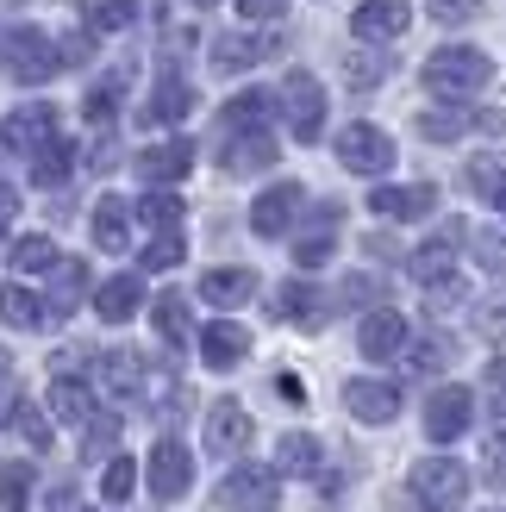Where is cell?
<instances>
[{
    "instance_id": "obj_52",
    "label": "cell",
    "mask_w": 506,
    "mask_h": 512,
    "mask_svg": "<svg viewBox=\"0 0 506 512\" xmlns=\"http://www.w3.org/2000/svg\"><path fill=\"white\" fill-rule=\"evenodd\" d=\"M94 57V38L88 32H69L63 44H57V63H88Z\"/></svg>"
},
{
    "instance_id": "obj_17",
    "label": "cell",
    "mask_w": 506,
    "mask_h": 512,
    "mask_svg": "<svg viewBox=\"0 0 506 512\" xmlns=\"http://www.w3.org/2000/svg\"><path fill=\"white\" fill-rule=\"evenodd\" d=\"M407 0H363V7H357V19H350V25H357V38L363 44H382V38H400V32H407Z\"/></svg>"
},
{
    "instance_id": "obj_36",
    "label": "cell",
    "mask_w": 506,
    "mask_h": 512,
    "mask_svg": "<svg viewBox=\"0 0 506 512\" xmlns=\"http://www.w3.org/2000/svg\"><path fill=\"white\" fill-rule=\"evenodd\" d=\"M400 363H407V375H432L450 363V338H419V344H400Z\"/></svg>"
},
{
    "instance_id": "obj_4",
    "label": "cell",
    "mask_w": 506,
    "mask_h": 512,
    "mask_svg": "<svg viewBox=\"0 0 506 512\" xmlns=\"http://www.w3.org/2000/svg\"><path fill=\"white\" fill-rule=\"evenodd\" d=\"M457 225L432 244V250H413V275H419V288H425V306H457L463 300V275L457 263H450V250H457Z\"/></svg>"
},
{
    "instance_id": "obj_39",
    "label": "cell",
    "mask_w": 506,
    "mask_h": 512,
    "mask_svg": "<svg viewBox=\"0 0 506 512\" xmlns=\"http://www.w3.org/2000/svg\"><path fill=\"white\" fill-rule=\"evenodd\" d=\"M138 219L157 225V232H182V194H144L138 200Z\"/></svg>"
},
{
    "instance_id": "obj_56",
    "label": "cell",
    "mask_w": 506,
    "mask_h": 512,
    "mask_svg": "<svg viewBox=\"0 0 506 512\" xmlns=\"http://www.w3.org/2000/svg\"><path fill=\"white\" fill-rule=\"evenodd\" d=\"M19 213V194L13 188H0V238H7V219Z\"/></svg>"
},
{
    "instance_id": "obj_2",
    "label": "cell",
    "mask_w": 506,
    "mask_h": 512,
    "mask_svg": "<svg viewBox=\"0 0 506 512\" xmlns=\"http://www.w3.org/2000/svg\"><path fill=\"white\" fill-rule=\"evenodd\" d=\"M275 113L288 119L294 144H319V132H325V88H319V75L294 69L282 82V94H275Z\"/></svg>"
},
{
    "instance_id": "obj_16",
    "label": "cell",
    "mask_w": 506,
    "mask_h": 512,
    "mask_svg": "<svg viewBox=\"0 0 506 512\" xmlns=\"http://www.w3.org/2000/svg\"><path fill=\"white\" fill-rule=\"evenodd\" d=\"M50 138H57V107H50V100H32V107H19L7 119V144L25 150V157H32L38 144H50Z\"/></svg>"
},
{
    "instance_id": "obj_14",
    "label": "cell",
    "mask_w": 506,
    "mask_h": 512,
    "mask_svg": "<svg viewBox=\"0 0 506 512\" xmlns=\"http://www.w3.org/2000/svg\"><path fill=\"white\" fill-rule=\"evenodd\" d=\"M269 313L282 319V325H300V331H313L325 313H332V300H325L313 281H282V294L269 300Z\"/></svg>"
},
{
    "instance_id": "obj_44",
    "label": "cell",
    "mask_w": 506,
    "mask_h": 512,
    "mask_svg": "<svg viewBox=\"0 0 506 512\" xmlns=\"http://www.w3.org/2000/svg\"><path fill=\"white\" fill-rule=\"evenodd\" d=\"M132 488H138V469H132V456H113V463H107V475H100V494H107L113 506H125V500H132Z\"/></svg>"
},
{
    "instance_id": "obj_53",
    "label": "cell",
    "mask_w": 506,
    "mask_h": 512,
    "mask_svg": "<svg viewBox=\"0 0 506 512\" xmlns=\"http://www.w3.org/2000/svg\"><path fill=\"white\" fill-rule=\"evenodd\" d=\"M238 13L257 25V19H282L288 13V0H238Z\"/></svg>"
},
{
    "instance_id": "obj_5",
    "label": "cell",
    "mask_w": 506,
    "mask_h": 512,
    "mask_svg": "<svg viewBox=\"0 0 506 512\" xmlns=\"http://www.w3.org/2000/svg\"><path fill=\"white\" fill-rule=\"evenodd\" d=\"M219 506H232V512H275V506H282V469L238 463L232 475L219 481Z\"/></svg>"
},
{
    "instance_id": "obj_23",
    "label": "cell",
    "mask_w": 506,
    "mask_h": 512,
    "mask_svg": "<svg viewBox=\"0 0 506 512\" xmlns=\"http://www.w3.org/2000/svg\"><path fill=\"white\" fill-rule=\"evenodd\" d=\"M225 132H269V119H275V94L269 88H250L238 100H225Z\"/></svg>"
},
{
    "instance_id": "obj_35",
    "label": "cell",
    "mask_w": 506,
    "mask_h": 512,
    "mask_svg": "<svg viewBox=\"0 0 506 512\" xmlns=\"http://www.w3.org/2000/svg\"><path fill=\"white\" fill-rule=\"evenodd\" d=\"M100 381H107V394H138V356L132 350H107L100 356Z\"/></svg>"
},
{
    "instance_id": "obj_33",
    "label": "cell",
    "mask_w": 506,
    "mask_h": 512,
    "mask_svg": "<svg viewBox=\"0 0 506 512\" xmlns=\"http://www.w3.org/2000/svg\"><path fill=\"white\" fill-rule=\"evenodd\" d=\"M463 175H469V188L482 194V200H494V207L506 200V157H500V150H488V157H475Z\"/></svg>"
},
{
    "instance_id": "obj_24",
    "label": "cell",
    "mask_w": 506,
    "mask_h": 512,
    "mask_svg": "<svg viewBox=\"0 0 506 512\" xmlns=\"http://www.w3.org/2000/svg\"><path fill=\"white\" fill-rule=\"evenodd\" d=\"M275 157V138L269 132H225V150H219V163L232 169V175H250V169H263Z\"/></svg>"
},
{
    "instance_id": "obj_13",
    "label": "cell",
    "mask_w": 506,
    "mask_h": 512,
    "mask_svg": "<svg viewBox=\"0 0 506 512\" xmlns=\"http://www.w3.org/2000/svg\"><path fill=\"white\" fill-rule=\"evenodd\" d=\"M400 344H407V319H400L394 306H375V313H363L357 350L369 356V363H388V356H400Z\"/></svg>"
},
{
    "instance_id": "obj_21",
    "label": "cell",
    "mask_w": 506,
    "mask_h": 512,
    "mask_svg": "<svg viewBox=\"0 0 506 512\" xmlns=\"http://www.w3.org/2000/svg\"><path fill=\"white\" fill-rule=\"evenodd\" d=\"M82 294H88V269L75 263V256H57V263H50V300H44V313H75V306H82Z\"/></svg>"
},
{
    "instance_id": "obj_22",
    "label": "cell",
    "mask_w": 506,
    "mask_h": 512,
    "mask_svg": "<svg viewBox=\"0 0 506 512\" xmlns=\"http://www.w3.org/2000/svg\"><path fill=\"white\" fill-rule=\"evenodd\" d=\"M138 306H144V281L138 275H113V281H100V294H94V313L107 325H125Z\"/></svg>"
},
{
    "instance_id": "obj_20",
    "label": "cell",
    "mask_w": 506,
    "mask_h": 512,
    "mask_svg": "<svg viewBox=\"0 0 506 512\" xmlns=\"http://www.w3.org/2000/svg\"><path fill=\"white\" fill-rule=\"evenodd\" d=\"M200 356H207V369H232V363L250 356V331L232 325V319H219V325L200 331Z\"/></svg>"
},
{
    "instance_id": "obj_29",
    "label": "cell",
    "mask_w": 506,
    "mask_h": 512,
    "mask_svg": "<svg viewBox=\"0 0 506 512\" xmlns=\"http://www.w3.org/2000/svg\"><path fill=\"white\" fill-rule=\"evenodd\" d=\"M200 294H207L213 306H244L250 294H257V269H213L207 281H200Z\"/></svg>"
},
{
    "instance_id": "obj_30",
    "label": "cell",
    "mask_w": 506,
    "mask_h": 512,
    "mask_svg": "<svg viewBox=\"0 0 506 512\" xmlns=\"http://www.w3.org/2000/svg\"><path fill=\"white\" fill-rule=\"evenodd\" d=\"M69 169H75V144L50 138V144L32 150V182H38V188H63V182H69Z\"/></svg>"
},
{
    "instance_id": "obj_3",
    "label": "cell",
    "mask_w": 506,
    "mask_h": 512,
    "mask_svg": "<svg viewBox=\"0 0 506 512\" xmlns=\"http://www.w3.org/2000/svg\"><path fill=\"white\" fill-rule=\"evenodd\" d=\"M0 63H7V75L13 82H25V88H38V82H50L63 63H57V44H50L38 25H13L7 32V44H0Z\"/></svg>"
},
{
    "instance_id": "obj_55",
    "label": "cell",
    "mask_w": 506,
    "mask_h": 512,
    "mask_svg": "<svg viewBox=\"0 0 506 512\" xmlns=\"http://www.w3.org/2000/svg\"><path fill=\"white\" fill-rule=\"evenodd\" d=\"M275 394H282L288 406H307V381H300V375H275Z\"/></svg>"
},
{
    "instance_id": "obj_41",
    "label": "cell",
    "mask_w": 506,
    "mask_h": 512,
    "mask_svg": "<svg viewBox=\"0 0 506 512\" xmlns=\"http://www.w3.org/2000/svg\"><path fill=\"white\" fill-rule=\"evenodd\" d=\"M50 263H57V244H50V238L32 232V238H19V244H13V275H44Z\"/></svg>"
},
{
    "instance_id": "obj_12",
    "label": "cell",
    "mask_w": 506,
    "mask_h": 512,
    "mask_svg": "<svg viewBox=\"0 0 506 512\" xmlns=\"http://www.w3.org/2000/svg\"><path fill=\"white\" fill-rule=\"evenodd\" d=\"M282 50V38H269V32H225L213 44V69L219 75H244V69H257L263 57H275Z\"/></svg>"
},
{
    "instance_id": "obj_8",
    "label": "cell",
    "mask_w": 506,
    "mask_h": 512,
    "mask_svg": "<svg viewBox=\"0 0 506 512\" xmlns=\"http://www.w3.org/2000/svg\"><path fill=\"white\" fill-rule=\"evenodd\" d=\"M469 425H475V394L469 388H438L425 400V438L432 444H457Z\"/></svg>"
},
{
    "instance_id": "obj_1",
    "label": "cell",
    "mask_w": 506,
    "mask_h": 512,
    "mask_svg": "<svg viewBox=\"0 0 506 512\" xmlns=\"http://www.w3.org/2000/svg\"><path fill=\"white\" fill-rule=\"evenodd\" d=\"M488 82H494V63L482 57V50H469V44H444V50L425 57V88H432L438 100H469Z\"/></svg>"
},
{
    "instance_id": "obj_34",
    "label": "cell",
    "mask_w": 506,
    "mask_h": 512,
    "mask_svg": "<svg viewBox=\"0 0 506 512\" xmlns=\"http://www.w3.org/2000/svg\"><path fill=\"white\" fill-rule=\"evenodd\" d=\"M388 69H394V63L382 57V50H350V57H344V82L363 94V88H375V82H388Z\"/></svg>"
},
{
    "instance_id": "obj_9",
    "label": "cell",
    "mask_w": 506,
    "mask_h": 512,
    "mask_svg": "<svg viewBox=\"0 0 506 512\" xmlns=\"http://www.w3.org/2000/svg\"><path fill=\"white\" fill-rule=\"evenodd\" d=\"M300 200H307V188H300V182H275V188H263L257 207H250V232H257V238H282V232H294Z\"/></svg>"
},
{
    "instance_id": "obj_58",
    "label": "cell",
    "mask_w": 506,
    "mask_h": 512,
    "mask_svg": "<svg viewBox=\"0 0 506 512\" xmlns=\"http://www.w3.org/2000/svg\"><path fill=\"white\" fill-rule=\"evenodd\" d=\"M0 375H13V356L7 350H0Z\"/></svg>"
},
{
    "instance_id": "obj_7",
    "label": "cell",
    "mask_w": 506,
    "mask_h": 512,
    "mask_svg": "<svg viewBox=\"0 0 506 512\" xmlns=\"http://www.w3.org/2000/svg\"><path fill=\"white\" fill-rule=\"evenodd\" d=\"M413 494L438 512H457L469 494V469L450 463V456H425V463H413Z\"/></svg>"
},
{
    "instance_id": "obj_6",
    "label": "cell",
    "mask_w": 506,
    "mask_h": 512,
    "mask_svg": "<svg viewBox=\"0 0 506 512\" xmlns=\"http://www.w3.org/2000/svg\"><path fill=\"white\" fill-rule=\"evenodd\" d=\"M338 163L350 169V175H388L394 169V138L382 132V125H344L338 132Z\"/></svg>"
},
{
    "instance_id": "obj_31",
    "label": "cell",
    "mask_w": 506,
    "mask_h": 512,
    "mask_svg": "<svg viewBox=\"0 0 506 512\" xmlns=\"http://www.w3.org/2000/svg\"><path fill=\"white\" fill-rule=\"evenodd\" d=\"M0 319H7V325H19V331H38L50 313H44V300H38L32 288H19V281H7V288H0Z\"/></svg>"
},
{
    "instance_id": "obj_18",
    "label": "cell",
    "mask_w": 506,
    "mask_h": 512,
    "mask_svg": "<svg viewBox=\"0 0 506 512\" xmlns=\"http://www.w3.org/2000/svg\"><path fill=\"white\" fill-rule=\"evenodd\" d=\"M188 169H194V144L188 138H169V144L138 150V175H144V182H182Z\"/></svg>"
},
{
    "instance_id": "obj_47",
    "label": "cell",
    "mask_w": 506,
    "mask_h": 512,
    "mask_svg": "<svg viewBox=\"0 0 506 512\" xmlns=\"http://www.w3.org/2000/svg\"><path fill=\"white\" fill-rule=\"evenodd\" d=\"M113 113H119V75H113V82H100V88L88 94V119H94V125H107Z\"/></svg>"
},
{
    "instance_id": "obj_59",
    "label": "cell",
    "mask_w": 506,
    "mask_h": 512,
    "mask_svg": "<svg viewBox=\"0 0 506 512\" xmlns=\"http://www.w3.org/2000/svg\"><path fill=\"white\" fill-rule=\"evenodd\" d=\"M194 7H213V0H194Z\"/></svg>"
},
{
    "instance_id": "obj_57",
    "label": "cell",
    "mask_w": 506,
    "mask_h": 512,
    "mask_svg": "<svg viewBox=\"0 0 506 512\" xmlns=\"http://www.w3.org/2000/svg\"><path fill=\"white\" fill-rule=\"evenodd\" d=\"M13 400H19V394H13V375H0V425H7V413H13Z\"/></svg>"
},
{
    "instance_id": "obj_43",
    "label": "cell",
    "mask_w": 506,
    "mask_h": 512,
    "mask_svg": "<svg viewBox=\"0 0 506 512\" xmlns=\"http://www.w3.org/2000/svg\"><path fill=\"white\" fill-rule=\"evenodd\" d=\"M13 425H19V438L25 444H32V450H50V419L38 413V406L32 400H13V413H7Z\"/></svg>"
},
{
    "instance_id": "obj_45",
    "label": "cell",
    "mask_w": 506,
    "mask_h": 512,
    "mask_svg": "<svg viewBox=\"0 0 506 512\" xmlns=\"http://www.w3.org/2000/svg\"><path fill=\"white\" fill-rule=\"evenodd\" d=\"M182 232H157V238H150L144 244V269H175V263H182Z\"/></svg>"
},
{
    "instance_id": "obj_48",
    "label": "cell",
    "mask_w": 506,
    "mask_h": 512,
    "mask_svg": "<svg viewBox=\"0 0 506 512\" xmlns=\"http://www.w3.org/2000/svg\"><path fill=\"white\" fill-rule=\"evenodd\" d=\"M425 7H432V19H438V25H463V19L482 13V0H425Z\"/></svg>"
},
{
    "instance_id": "obj_37",
    "label": "cell",
    "mask_w": 506,
    "mask_h": 512,
    "mask_svg": "<svg viewBox=\"0 0 506 512\" xmlns=\"http://www.w3.org/2000/svg\"><path fill=\"white\" fill-rule=\"evenodd\" d=\"M469 125H475V119H469V113H457V107H432V113L419 119V132L432 138V144H457Z\"/></svg>"
},
{
    "instance_id": "obj_28",
    "label": "cell",
    "mask_w": 506,
    "mask_h": 512,
    "mask_svg": "<svg viewBox=\"0 0 506 512\" xmlns=\"http://www.w3.org/2000/svg\"><path fill=\"white\" fill-rule=\"evenodd\" d=\"M188 113H194V88L182 82V75H163L157 94H150V107H144V119L150 125H175V119H188Z\"/></svg>"
},
{
    "instance_id": "obj_26",
    "label": "cell",
    "mask_w": 506,
    "mask_h": 512,
    "mask_svg": "<svg viewBox=\"0 0 506 512\" xmlns=\"http://www.w3.org/2000/svg\"><path fill=\"white\" fill-rule=\"evenodd\" d=\"M94 244L100 250H125V244H132V207H125L119 194H100V207H94Z\"/></svg>"
},
{
    "instance_id": "obj_10",
    "label": "cell",
    "mask_w": 506,
    "mask_h": 512,
    "mask_svg": "<svg viewBox=\"0 0 506 512\" xmlns=\"http://www.w3.org/2000/svg\"><path fill=\"white\" fill-rule=\"evenodd\" d=\"M188 488H194V456L175 438H163L157 450H150V494H157V500H182Z\"/></svg>"
},
{
    "instance_id": "obj_49",
    "label": "cell",
    "mask_w": 506,
    "mask_h": 512,
    "mask_svg": "<svg viewBox=\"0 0 506 512\" xmlns=\"http://www.w3.org/2000/svg\"><path fill=\"white\" fill-rule=\"evenodd\" d=\"M482 463H488L494 481H506V419H494V438H488V450H482Z\"/></svg>"
},
{
    "instance_id": "obj_60",
    "label": "cell",
    "mask_w": 506,
    "mask_h": 512,
    "mask_svg": "<svg viewBox=\"0 0 506 512\" xmlns=\"http://www.w3.org/2000/svg\"><path fill=\"white\" fill-rule=\"evenodd\" d=\"M500 207H506V200H500Z\"/></svg>"
},
{
    "instance_id": "obj_51",
    "label": "cell",
    "mask_w": 506,
    "mask_h": 512,
    "mask_svg": "<svg viewBox=\"0 0 506 512\" xmlns=\"http://www.w3.org/2000/svg\"><path fill=\"white\" fill-rule=\"evenodd\" d=\"M369 294H375V275H350V281H344V288L332 294V306H363Z\"/></svg>"
},
{
    "instance_id": "obj_32",
    "label": "cell",
    "mask_w": 506,
    "mask_h": 512,
    "mask_svg": "<svg viewBox=\"0 0 506 512\" xmlns=\"http://www.w3.org/2000/svg\"><path fill=\"white\" fill-rule=\"evenodd\" d=\"M50 413H57L63 425H88V413H94V394H88L75 375H57V388H50Z\"/></svg>"
},
{
    "instance_id": "obj_15",
    "label": "cell",
    "mask_w": 506,
    "mask_h": 512,
    "mask_svg": "<svg viewBox=\"0 0 506 512\" xmlns=\"http://www.w3.org/2000/svg\"><path fill=\"white\" fill-rule=\"evenodd\" d=\"M250 444V413L238 400H213V413H207V450L213 456H238Z\"/></svg>"
},
{
    "instance_id": "obj_11",
    "label": "cell",
    "mask_w": 506,
    "mask_h": 512,
    "mask_svg": "<svg viewBox=\"0 0 506 512\" xmlns=\"http://www.w3.org/2000/svg\"><path fill=\"white\" fill-rule=\"evenodd\" d=\"M344 406L363 425H388L400 413V388L394 381H375V375H357V381H344Z\"/></svg>"
},
{
    "instance_id": "obj_38",
    "label": "cell",
    "mask_w": 506,
    "mask_h": 512,
    "mask_svg": "<svg viewBox=\"0 0 506 512\" xmlns=\"http://www.w3.org/2000/svg\"><path fill=\"white\" fill-rule=\"evenodd\" d=\"M157 331H163L169 344H182L188 331H194V313H188L182 294H157Z\"/></svg>"
},
{
    "instance_id": "obj_19",
    "label": "cell",
    "mask_w": 506,
    "mask_h": 512,
    "mask_svg": "<svg viewBox=\"0 0 506 512\" xmlns=\"http://www.w3.org/2000/svg\"><path fill=\"white\" fill-rule=\"evenodd\" d=\"M369 207L375 213H382V219H425V213H432L438 207V188H425V182H413V188H375L369 194Z\"/></svg>"
},
{
    "instance_id": "obj_42",
    "label": "cell",
    "mask_w": 506,
    "mask_h": 512,
    "mask_svg": "<svg viewBox=\"0 0 506 512\" xmlns=\"http://www.w3.org/2000/svg\"><path fill=\"white\" fill-rule=\"evenodd\" d=\"M32 500V463H7L0 469V512H25Z\"/></svg>"
},
{
    "instance_id": "obj_25",
    "label": "cell",
    "mask_w": 506,
    "mask_h": 512,
    "mask_svg": "<svg viewBox=\"0 0 506 512\" xmlns=\"http://www.w3.org/2000/svg\"><path fill=\"white\" fill-rule=\"evenodd\" d=\"M332 244H338V200H332V207H319L313 232L294 238V263H300V269H319L325 256H332Z\"/></svg>"
},
{
    "instance_id": "obj_40",
    "label": "cell",
    "mask_w": 506,
    "mask_h": 512,
    "mask_svg": "<svg viewBox=\"0 0 506 512\" xmlns=\"http://www.w3.org/2000/svg\"><path fill=\"white\" fill-rule=\"evenodd\" d=\"M82 13H88L94 32H125V25L138 19V0H88Z\"/></svg>"
},
{
    "instance_id": "obj_50",
    "label": "cell",
    "mask_w": 506,
    "mask_h": 512,
    "mask_svg": "<svg viewBox=\"0 0 506 512\" xmlns=\"http://www.w3.org/2000/svg\"><path fill=\"white\" fill-rule=\"evenodd\" d=\"M475 256L494 269V275H506V238H494V232H475Z\"/></svg>"
},
{
    "instance_id": "obj_46",
    "label": "cell",
    "mask_w": 506,
    "mask_h": 512,
    "mask_svg": "<svg viewBox=\"0 0 506 512\" xmlns=\"http://www.w3.org/2000/svg\"><path fill=\"white\" fill-rule=\"evenodd\" d=\"M113 438H119V419H113V413H88V444H82V450H88V456H107Z\"/></svg>"
},
{
    "instance_id": "obj_54",
    "label": "cell",
    "mask_w": 506,
    "mask_h": 512,
    "mask_svg": "<svg viewBox=\"0 0 506 512\" xmlns=\"http://www.w3.org/2000/svg\"><path fill=\"white\" fill-rule=\"evenodd\" d=\"M482 331H488V338H506V300H488L482 306Z\"/></svg>"
},
{
    "instance_id": "obj_27",
    "label": "cell",
    "mask_w": 506,
    "mask_h": 512,
    "mask_svg": "<svg viewBox=\"0 0 506 512\" xmlns=\"http://www.w3.org/2000/svg\"><path fill=\"white\" fill-rule=\"evenodd\" d=\"M275 469H282V475H319L325 469L319 438H313V431H288V438L275 444Z\"/></svg>"
}]
</instances>
